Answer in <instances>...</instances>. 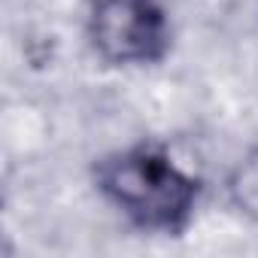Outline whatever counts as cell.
<instances>
[{
  "mask_svg": "<svg viewBox=\"0 0 258 258\" xmlns=\"http://www.w3.org/2000/svg\"><path fill=\"white\" fill-rule=\"evenodd\" d=\"M82 31L91 55L106 67H158L173 49L170 0H88Z\"/></svg>",
  "mask_w": 258,
  "mask_h": 258,
  "instance_id": "7a4b0ae2",
  "label": "cell"
},
{
  "mask_svg": "<svg viewBox=\"0 0 258 258\" xmlns=\"http://www.w3.org/2000/svg\"><path fill=\"white\" fill-rule=\"evenodd\" d=\"M225 198L240 219L258 228V143H252L225 173Z\"/></svg>",
  "mask_w": 258,
  "mask_h": 258,
  "instance_id": "3957f363",
  "label": "cell"
},
{
  "mask_svg": "<svg viewBox=\"0 0 258 258\" xmlns=\"http://www.w3.org/2000/svg\"><path fill=\"white\" fill-rule=\"evenodd\" d=\"M91 185L121 222L149 237H182L204 201V179L155 140H137L94 158Z\"/></svg>",
  "mask_w": 258,
  "mask_h": 258,
  "instance_id": "6da1fadb",
  "label": "cell"
}]
</instances>
